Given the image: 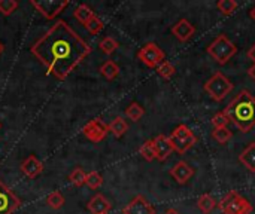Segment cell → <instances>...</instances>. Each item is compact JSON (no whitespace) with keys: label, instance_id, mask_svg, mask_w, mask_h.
I'll return each instance as SVG.
<instances>
[{"label":"cell","instance_id":"1","mask_svg":"<svg viewBox=\"0 0 255 214\" xmlns=\"http://www.w3.org/2000/svg\"><path fill=\"white\" fill-rule=\"evenodd\" d=\"M91 46L63 19L52 24L30 48L49 74L64 80L91 54Z\"/></svg>","mask_w":255,"mask_h":214},{"label":"cell","instance_id":"2","mask_svg":"<svg viewBox=\"0 0 255 214\" xmlns=\"http://www.w3.org/2000/svg\"><path fill=\"white\" fill-rule=\"evenodd\" d=\"M224 110L242 133H250L255 127V97L250 91H241Z\"/></svg>","mask_w":255,"mask_h":214},{"label":"cell","instance_id":"3","mask_svg":"<svg viewBox=\"0 0 255 214\" xmlns=\"http://www.w3.org/2000/svg\"><path fill=\"white\" fill-rule=\"evenodd\" d=\"M206 51L220 66H226L238 54V46L226 34H220L212 40Z\"/></svg>","mask_w":255,"mask_h":214},{"label":"cell","instance_id":"4","mask_svg":"<svg viewBox=\"0 0 255 214\" xmlns=\"http://www.w3.org/2000/svg\"><path fill=\"white\" fill-rule=\"evenodd\" d=\"M218 209L223 214H251L254 210L253 204L236 191H230L224 195V198L218 203Z\"/></svg>","mask_w":255,"mask_h":214},{"label":"cell","instance_id":"5","mask_svg":"<svg viewBox=\"0 0 255 214\" xmlns=\"http://www.w3.org/2000/svg\"><path fill=\"white\" fill-rule=\"evenodd\" d=\"M203 89L208 92V95L215 100V101H221L224 100L233 89V83L227 79V76H224L221 71H217L215 74H212L208 82L203 85Z\"/></svg>","mask_w":255,"mask_h":214},{"label":"cell","instance_id":"6","mask_svg":"<svg viewBox=\"0 0 255 214\" xmlns=\"http://www.w3.org/2000/svg\"><path fill=\"white\" fill-rule=\"evenodd\" d=\"M169 139H170V142H172L175 150H176L178 153H181V155H184L185 152H188V150H190L193 146H196V143H197V137H196V136L193 134V131H191L187 125H184V124L178 125V127L173 130V133H172V136H170Z\"/></svg>","mask_w":255,"mask_h":214},{"label":"cell","instance_id":"7","mask_svg":"<svg viewBox=\"0 0 255 214\" xmlns=\"http://www.w3.org/2000/svg\"><path fill=\"white\" fill-rule=\"evenodd\" d=\"M137 58L149 69H157L164 60H166V54L163 52V49L158 48L157 43L149 42L146 43L143 48H140L137 51Z\"/></svg>","mask_w":255,"mask_h":214},{"label":"cell","instance_id":"8","mask_svg":"<svg viewBox=\"0 0 255 214\" xmlns=\"http://www.w3.org/2000/svg\"><path fill=\"white\" fill-rule=\"evenodd\" d=\"M30 3L46 19H54L69 4L67 0H31Z\"/></svg>","mask_w":255,"mask_h":214},{"label":"cell","instance_id":"9","mask_svg":"<svg viewBox=\"0 0 255 214\" xmlns=\"http://www.w3.org/2000/svg\"><path fill=\"white\" fill-rule=\"evenodd\" d=\"M108 133H109V125H106L102 119H93V121H90L88 124H85L84 125V128H82V134H84V137H87L90 142H93V143H100V142H103L105 139H106V136H108Z\"/></svg>","mask_w":255,"mask_h":214},{"label":"cell","instance_id":"10","mask_svg":"<svg viewBox=\"0 0 255 214\" xmlns=\"http://www.w3.org/2000/svg\"><path fill=\"white\" fill-rule=\"evenodd\" d=\"M21 206V200L0 180V214H13Z\"/></svg>","mask_w":255,"mask_h":214},{"label":"cell","instance_id":"11","mask_svg":"<svg viewBox=\"0 0 255 214\" xmlns=\"http://www.w3.org/2000/svg\"><path fill=\"white\" fill-rule=\"evenodd\" d=\"M123 214H155V209L143 195H136L123 209Z\"/></svg>","mask_w":255,"mask_h":214},{"label":"cell","instance_id":"12","mask_svg":"<svg viewBox=\"0 0 255 214\" xmlns=\"http://www.w3.org/2000/svg\"><path fill=\"white\" fill-rule=\"evenodd\" d=\"M152 143H154V150H155L157 159L160 162H164L172 155V152L175 150L170 139L167 136H164V134H160L155 139H152Z\"/></svg>","mask_w":255,"mask_h":214},{"label":"cell","instance_id":"13","mask_svg":"<svg viewBox=\"0 0 255 214\" xmlns=\"http://www.w3.org/2000/svg\"><path fill=\"white\" fill-rule=\"evenodd\" d=\"M172 34L179 40V42H188L194 34H196V27L185 18L179 19L173 27H172Z\"/></svg>","mask_w":255,"mask_h":214},{"label":"cell","instance_id":"14","mask_svg":"<svg viewBox=\"0 0 255 214\" xmlns=\"http://www.w3.org/2000/svg\"><path fill=\"white\" fill-rule=\"evenodd\" d=\"M169 174H170L179 185H185V183L193 177L194 170H193L185 161H179V162H176V164L170 168Z\"/></svg>","mask_w":255,"mask_h":214},{"label":"cell","instance_id":"15","mask_svg":"<svg viewBox=\"0 0 255 214\" xmlns=\"http://www.w3.org/2000/svg\"><path fill=\"white\" fill-rule=\"evenodd\" d=\"M19 168H21L22 174H25L28 179H34L43 171V164L34 155H30L22 161Z\"/></svg>","mask_w":255,"mask_h":214},{"label":"cell","instance_id":"16","mask_svg":"<svg viewBox=\"0 0 255 214\" xmlns=\"http://www.w3.org/2000/svg\"><path fill=\"white\" fill-rule=\"evenodd\" d=\"M87 209L91 214H108L112 209V204L102 194H97L90 200V203L87 204Z\"/></svg>","mask_w":255,"mask_h":214},{"label":"cell","instance_id":"17","mask_svg":"<svg viewBox=\"0 0 255 214\" xmlns=\"http://www.w3.org/2000/svg\"><path fill=\"white\" fill-rule=\"evenodd\" d=\"M239 162L251 173H255V143H250V146L239 155Z\"/></svg>","mask_w":255,"mask_h":214},{"label":"cell","instance_id":"18","mask_svg":"<svg viewBox=\"0 0 255 214\" xmlns=\"http://www.w3.org/2000/svg\"><path fill=\"white\" fill-rule=\"evenodd\" d=\"M197 207H199V210L203 214H211L218 207V203H217V200L211 194H203L197 200Z\"/></svg>","mask_w":255,"mask_h":214},{"label":"cell","instance_id":"19","mask_svg":"<svg viewBox=\"0 0 255 214\" xmlns=\"http://www.w3.org/2000/svg\"><path fill=\"white\" fill-rule=\"evenodd\" d=\"M100 73H102V76H103L106 80H114V79H117L118 74H120V67H118V64H117L115 61L108 60V61H105V63L100 66Z\"/></svg>","mask_w":255,"mask_h":214},{"label":"cell","instance_id":"20","mask_svg":"<svg viewBox=\"0 0 255 214\" xmlns=\"http://www.w3.org/2000/svg\"><path fill=\"white\" fill-rule=\"evenodd\" d=\"M128 131V124L124 121V118L117 116L111 124H109V133H112L117 139H121L126 133Z\"/></svg>","mask_w":255,"mask_h":214},{"label":"cell","instance_id":"21","mask_svg":"<svg viewBox=\"0 0 255 214\" xmlns=\"http://www.w3.org/2000/svg\"><path fill=\"white\" fill-rule=\"evenodd\" d=\"M94 15H96V13L93 12V9H91L88 4H85V3L79 4V6L73 10V16H75L81 24H84V25H85Z\"/></svg>","mask_w":255,"mask_h":214},{"label":"cell","instance_id":"22","mask_svg":"<svg viewBox=\"0 0 255 214\" xmlns=\"http://www.w3.org/2000/svg\"><path fill=\"white\" fill-rule=\"evenodd\" d=\"M99 48L102 49V52H103V54H106V55H112V54L120 48V43H118L114 37L106 36V37H103V39L100 40Z\"/></svg>","mask_w":255,"mask_h":214},{"label":"cell","instance_id":"23","mask_svg":"<svg viewBox=\"0 0 255 214\" xmlns=\"http://www.w3.org/2000/svg\"><path fill=\"white\" fill-rule=\"evenodd\" d=\"M217 7L223 15L230 16L236 12V9L239 7V3L236 0H220L217 1Z\"/></svg>","mask_w":255,"mask_h":214},{"label":"cell","instance_id":"24","mask_svg":"<svg viewBox=\"0 0 255 214\" xmlns=\"http://www.w3.org/2000/svg\"><path fill=\"white\" fill-rule=\"evenodd\" d=\"M143 115H145V110H143V107H142L139 103H131V104L126 109V116H127L128 119H131L133 122L140 121Z\"/></svg>","mask_w":255,"mask_h":214},{"label":"cell","instance_id":"25","mask_svg":"<svg viewBox=\"0 0 255 214\" xmlns=\"http://www.w3.org/2000/svg\"><path fill=\"white\" fill-rule=\"evenodd\" d=\"M139 153L142 155V158L148 162H152L154 159H157L155 150H154V143L152 140H146L140 147H139Z\"/></svg>","mask_w":255,"mask_h":214},{"label":"cell","instance_id":"26","mask_svg":"<svg viewBox=\"0 0 255 214\" xmlns=\"http://www.w3.org/2000/svg\"><path fill=\"white\" fill-rule=\"evenodd\" d=\"M64 203H66V200H64L63 194L58 192V191H54V192H51V194L46 197V204H48L51 209H54V210L61 209V207L64 206Z\"/></svg>","mask_w":255,"mask_h":214},{"label":"cell","instance_id":"27","mask_svg":"<svg viewBox=\"0 0 255 214\" xmlns=\"http://www.w3.org/2000/svg\"><path fill=\"white\" fill-rule=\"evenodd\" d=\"M155 71H157V74H158L160 77H163V79H170V77L175 74L176 69H175V66H173L172 63H169L167 60H164V61L155 69Z\"/></svg>","mask_w":255,"mask_h":214},{"label":"cell","instance_id":"28","mask_svg":"<svg viewBox=\"0 0 255 214\" xmlns=\"http://www.w3.org/2000/svg\"><path fill=\"white\" fill-rule=\"evenodd\" d=\"M232 137H233V133L229 128H215L212 131V139L220 144H226L229 140H232Z\"/></svg>","mask_w":255,"mask_h":214},{"label":"cell","instance_id":"29","mask_svg":"<svg viewBox=\"0 0 255 214\" xmlns=\"http://www.w3.org/2000/svg\"><path fill=\"white\" fill-rule=\"evenodd\" d=\"M85 179H87V173L82 170V168H75L70 174H69V182L76 186V188H81L85 185Z\"/></svg>","mask_w":255,"mask_h":214},{"label":"cell","instance_id":"30","mask_svg":"<svg viewBox=\"0 0 255 214\" xmlns=\"http://www.w3.org/2000/svg\"><path fill=\"white\" fill-rule=\"evenodd\" d=\"M85 185H87L90 189L96 191V189H99V188L103 185V177H102L97 171H91V173H88V174H87Z\"/></svg>","mask_w":255,"mask_h":214},{"label":"cell","instance_id":"31","mask_svg":"<svg viewBox=\"0 0 255 214\" xmlns=\"http://www.w3.org/2000/svg\"><path fill=\"white\" fill-rule=\"evenodd\" d=\"M84 27L88 30V33H91V34H99V33L103 30L105 24H103V21H102L97 15H94Z\"/></svg>","mask_w":255,"mask_h":214},{"label":"cell","instance_id":"32","mask_svg":"<svg viewBox=\"0 0 255 214\" xmlns=\"http://www.w3.org/2000/svg\"><path fill=\"white\" fill-rule=\"evenodd\" d=\"M229 124H230V118L227 116L226 110L218 112V113L214 115V118H212V125H214L215 128H227Z\"/></svg>","mask_w":255,"mask_h":214},{"label":"cell","instance_id":"33","mask_svg":"<svg viewBox=\"0 0 255 214\" xmlns=\"http://www.w3.org/2000/svg\"><path fill=\"white\" fill-rule=\"evenodd\" d=\"M16 7H18L16 0H0V13L4 16H9L10 13H13Z\"/></svg>","mask_w":255,"mask_h":214},{"label":"cell","instance_id":"34","mask_svg":"<svg viewBox=\"0 0 255 214\" xmlns=\"http://www.w3.org/2000/svg\"><path fill=\"white\" fill-rule=\"evenodd\" d=\"M247 55H248V58H250L251 61H254V64H255V43L251 46V48H250V51H248V54H247Z\"/></svg>","mask_w":255,"mask_h":214},{"label":"cell","instance_id":"35","mask_svg":"<svg viewBox=\"0 0 255 214\" xmlns=\"http://www.w3.org/2000/svg\"><path fill=\"white\" fill-rule=\"evenodd\" d=\"M248 74H250V77H251V79H254L255 80V64L248 69Z\"/></svg>","mask_w":255,"mask_h":214},{"label":"cell","instance_id":"36","mask_svg":"<svg viewBox=\"0 0 255 214\" xmlns=\"http://www.w3.org/2000/svg\"><path fill=\"white\" fill-rule=\"evenodd\" d=\"M250 16H251V19H253V21H255V6L251 9V10H250Z\"/></svg>","mask_w":255,"mask_h":214},{"label":"cell","instance_id":"37","mask_svg":"<svg viewBox=\"0 0 255 214\" xmlns=\"http://www.w3.org/2000/svg\"><path fill=\"white\" fill-rule=\"evenodd\" d=\"M164 214H181L178 210H175V209H170V210H167Z\"/></svg>","mask_w":255,"mask_h":214},{"label":"cell","instance_id":"38","mask_svg":"<svg viewBox=\"0 0 255 214\" xmlns=\"http://www.w3.org/2000/svg\"><path fill=\"white\" fill-rule=\"evenodd\" d=\"M3 49H4V46H3V43H1V42H0V54H1V52H3Z\"/></svg>","mask_w":255,"mask_h":214},{"label":"cell","instance_id":"39","mask_svg":"<svg viewBox=\"0 0 255 214\" xmlns=\"http://www.w3.org/2000/svg\"><path fill=\"white\" fill-rule=\"evenodd\" d=\"M0 128H1V125H0Z\"/></svg>","mask_w":255,"mask_h":214}]
</instances>
